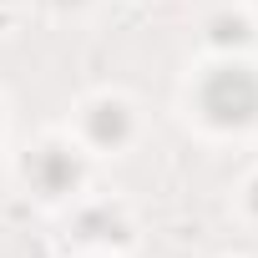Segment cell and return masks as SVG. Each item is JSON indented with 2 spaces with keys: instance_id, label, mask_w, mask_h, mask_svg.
I'll list each match as a JSON object with an SVG mask.
<instances>
[{
  "instance_id": "cell-1",
  "label": "cell",
  "mask_w": 258,
  "mask_h": 258,
  "mask_svg": "<svg viewBox=\"0 0 258 258\" xmlns=\"http://www.w3.org/2000/svg\"><path fill=\"white\" fill-rule=\"evenodd\" d=\"M198 106L213 126H248L258 116V76L248 66H218V71H208Z\"/></svg>"
},
{
  "instance_id": "cell-2",
  "label": "cell",
  "mask_w": 258,
  "mask_h": 258,
  "mask_svg": "<svg viewBox=\"0 0 258 258\" xmlns=\"http://www.w3.org/2000/svg\"><path fill=\"white\" fill-rule=\"evenodd\" d=\"M26 172H31L36 192H46V198H61V192H71V187L81 182V162H76V152H66V147H41V152L26 162Z\"/></svg>"
},
{
  "instance_id": "cell-3",
  "label": "cell",
  "mask_w": 258,
  "mask_h": 258,
  "mask_svg": "<svg viewBox=\"0 0 258 258\" xmlns=\"http://www.w3.org/2000/svg\"><path fill=\"white\" fill-rule=\"evenodd\" d=\"M86 132H91V142H101V147H116V142H126V132H132V121H126V106H116V101H101V106L91 111V121H86Z\"/></svg>"
},
{
  "instance_id": "cell-4",
  "label": "cell",
  "mask_w": 258,
  "mask_h": 258,
  "mask_svg": "<svg viewBox=\"0 0 258 258\" xmlns=\"http://www.w3.org/2000/svg\"><path fill=\"white\" fill-rule=\"evenodd\" d=\"M213 41H223V46L228 41H248V26L243 21H213Z\"/></svg>"
},
{
  "instance_id": "cell-5",
  "label": "cell",
  "mask_w": 258,
  "mask_h": 258,
  "mask_svg": "<svg viewBox=\"0 0 258 258\" xmlns=\"http://www.w3.org/2000/svg\"><path fill=\"white\" fill-rule=\"evenodd\" d=\"M253 208H258V182H253Z\"/></svg>"
},
{
  "instance_id": "cell-6",
  "label": "cell",
  "mask_w": 258,
  "mask_h": 258,
  "mask_svg": "<svg viewBox=\"0 0 258 258\" xmlns=\"http://www.w3.org/2000/svg\"><path fill=\"white\" fill-rule=\"evenodd\" d=\"M56 6H76V0H56Z\"/></svg>"
}]
</instances>
